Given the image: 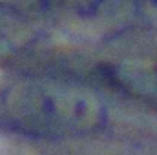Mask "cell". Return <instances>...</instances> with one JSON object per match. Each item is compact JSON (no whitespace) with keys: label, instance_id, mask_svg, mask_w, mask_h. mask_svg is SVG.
Returning <instances> with one entry per match:
<instances>
[{"label":"cell","instance_id":"obj_1","mask_svg":"<svg viewBox=\"0 0 157 155\" xmlns=\"http://www.w3.org/2000/svg\"><path fill=\"white\" fill-rule=\"evenodd\" d=\"M0 119L35 135H82L101 126L102 106L75 86L20 78L0 88Z\"/></svg>","mask_w":157,"mask_h":155},{"label":"cell","instance_id":"obj_2","mask_svg":"<svg viewBox=\"0 0 157 155\" xmlns=\"http://www.w3.org/2000/svg\"><path fill=\"white\" fill-rule=\"evenodd\" d=\"M144 2H146V4H148V6H150V7L157 13V0H144Z\"/></svg>","mask_w":157,"mask_h":155}]
</instances>
